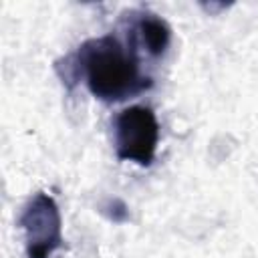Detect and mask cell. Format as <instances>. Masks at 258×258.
<instances>
[{"mask_svg": "<svg viewBox=\"0 0 258 258\" xmlns=\"http://www.w3.org/2000/svg\"><path fill=\"white\" fill-rule=\"evenodd\" d=\"M18 226L26 236V258H50L62 248V218L52 196L38 191L24 206Z\"/></svg>", "mask_w": 258, "mask_h": 258, "instance_id": "3957f363", "label": "cell"}, {"mask_svg": "<svg viewBox=\"0 0 258 258\" xmlns=\"http://www.w3.org/2000/svg\"><path fill=\"white\" fill-rule=\"evenodd\" d=\"M131 36L135 38L137 46L145 48V52L149 56H163L169 42H171V28L169 24L159 18L157 14L145 12L137 18V22L133 24Z\"/></svg>", "mask_w": 258, "mask_h": 258, "instance_id": "277c9868", "label": "cell"}, {"mask_svg": "<svg viewBox=\"0 0 258 258\" xmlns=\"http://www.w3.org/2000/svg\"><path fill=\"white\" fill-rule=\"evenodd\" d=\"M137 42L129 34L125 46L115 34L85 40L77 52L56 60L54 69L62 83L73 89L85 77L91 95L103 103H121L153 87V79L141 71Z\"/></svg>", "mask_w": 258, "mask_h": 258, "instance_id": "6da1fadb", "label": "cell"}, {"mask_svg": "<svg viewBox=\"0 0 258 258\" xmlns=\"http://www.w3.org/2000/svg\"><path fill=\"white\" fill-rule=\"evenodd\" d=\"M159 143V121L153 109L133 105L115 117V153L121 161L149 167Z\"/></svg>", "mask_w": 258, "mask_h": 258, "instance_id": "7a4b0ae2", "label": "cell"}, {"mask_svg": "<svg viewBox=\"0 0 258 258\" xmlns=\"http://www.w3.org/2000/svg\"><path fill=\"white\" fill-rule=\"evenodd\" d=\"M103 214H105L111 222H115V224H121V222H125V220L129 218L127 204H125L123 200H119V198L109 200V202L103 206Z\"/></svg>", "mask_w": 258, "mask_h": 258, "instance_id": "5b68a950", "label": "cell"}]
</instances>
